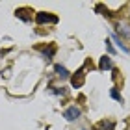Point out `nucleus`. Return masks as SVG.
Wrapping results in <instances>:
<instances>
[{"mask_svg":"<svg viewBox=\"0 0 130 130\" xmlns=\"http://www.w3.org/2000/svg\"><path fill=\"white\" fill-rule=\"evenodd\" d=\"M43 54H45V56H48V58H50L52 54H54V46H50V48H48V50H45V52H43Z\"/></svg>","mask_w":130,"mask_h":130,"instance_id":"1a4fd4ad","label":"nucleus"},{"mask_svg":"<svg viewBox=\"0 0 130 130\" xmlns=\"http://www.w3.org/2000/svg\"><path fill=\"white\" fill-rule=\"evenodd\" d=\"M37 21H39V22H58V17H54V15H45V13H37Z\"/></svg>","mask_w":130,"mask_h":130,"instance_id":"f03ea898","label":"nucleus"},{"mask_svg":"<svg viewBox=\"0 0 130 130\" xmlns=\"http://www.w3.org/2000/svg\"><path fill=\"white\" fill-rule=\"evenodd\" d=\"M110 95H111V97H113L115 100H119V102H123V99H121V95H119V93H117L115 89H111V93H110Z\"/></svg>","mask_w":130,"mask_h":130,"instance_id":"0eeeda50","label":"nucleus"},{"mask_svg":"<svg viewBox=\"0 0 130 130\" xmlns=\"http://www.w3.org/2000/svg\"><path fill=\"white\" fill-rule=\"evenodd\" d=\"M56 73H58V74H60V76H61V78H67V76H69V71H67V69H65V67H63V65H56Z\"/></svg>","mask_w":130,"mask_h":130,"instance_id":"20e7f679","label":"nucleus"},{"mask_svg":"<svg viewBox=\"0 0 130 130\" xmlns=\"http://www.w3.org/2000/svg\"><path fill=\"white\" fill-rule=\"evenodd\" d=\"M78 76H73V84H74V87H78V86H82V82H84V74H82V71H78Z\"/></svg>","mask_w":130,"mask_h":130,"instance_id":"39448f33","label":"nucleus"},{"mask_svg":"<svg viewBox=\"0 0 130 130\" xmlns=\"http://www.w3.org/2000/svg\"><path fill=\"white\" fill-rule=\"evenodd\" d=\"M113 39H115V43H117V46H119V48H121L123 52H125V54H128V48H126V46H125V45L121 43V39L117 37V35H113Z\"/></svg>","mask_w":130,"mask_h":130,"instance_id":"423d86ee","label":"nucleus"},{"mask_svg":"<svg viewBox=\"0 0 130 130\" xmlns=\"http://www.w3.org/2000/svg\"><path fill=\"white\" fill-rule=\"evenodd\" d=\"M106 48H108V52H110V54H113V46H111V43H110V41H106Z\"/></svg>","mask_w":130,"mask_h":130,"instance_id":"6e6552de","label":"nucleus"},{"mask_svg":"<svg viewBox=\"0 0 130 130\" xmlns=\"http://www.w3.org/2000/svg\"><path fill=\"white\" fill-rule=\"evenodd\" d=\"M99 67L102 69V71H108V69H111V58H110V56H104V58H100V63H99Z\"/></svg>","mask_w":130,"mask_h":130,"instance_id":"7ed1b4c3","label":"nucleus"},{"mask_svg":"<svg viewBox=\"0 0 130 130\" xmlns=\"http://www.w3.org/2000/svg\"><path fill=\"white\" fill-rule=\"evenodd\" d=\"M63 117H65L67 121H74V119H78V117H80V110L76 108V106H71V108L65 110Z\"/></svg>","mask_w":130,"mask_h":130,"instance_id":"f257e3e1","label":"nucleus"}]
</instances>
